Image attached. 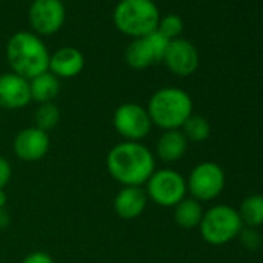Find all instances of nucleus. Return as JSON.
Returning a JSON list of instances; mask_svg holds the SVG:
<instances>
[{
	"label": "nucleus",
	"instance_id": "obj_1",
	"mask_svg": "<svg viewBox=\"0 0 263 263\" xmlns=\"http://www.w3.org/2000/svg\"><path fill=\"white\" fill-rule=\"evenodd\" d=\"M105 166L119 184L141 187L155 172V157L140 141H122L108 151Z\"/></svg>",
	"mask_w": 263,
	"mask_h": 263
},
{
	"label": "nucleus",
	"instance_id": "obj_4",
	"mask_svg": "<svg viewBox=\"0 0 263 263\" xmlns=\"http://www.w3.org/2000/svg\"><path fill=\"white\" fill-rule=\"evenodd\" d=\"M160 19V10L154 0H119L113 10L115 27L132 39L157 31Z\"/></svg>",
	"mask_w": 263,
	"mask_h": 263
},
{
	"label": "nucleus",
	"instance_id": "obj_13",
	"mask_svg": "<svg viewBox=\"0 0 263 263\" xmlns=\"http://www.w3.org/2000/svg\"><path fill=\"white\" fill-rule=\"evenodd\" d=\"M31 102L30 81L10 71L0 74V108L19 110Z\"/></svg>",
	"mask_w": 263,
	"mask_h": 263
},
{
	"label": "nucleus",
	"instance_id": "obj_20",
	"mask_svg": "<svg viewBox=\"0 0 263 263\" xmlns=\"http://www.w3.org/2000/svg\"><path fill=\"white\" fill-rule=\"evenodd\" d=\"M183 132L187 143H204L211 137V124L206 118L200 115H191L183 127L180 128Z\"/></svg>",
	"mask_w": 263,
	"mask_h": 263
},
{
	"label": "nucleus",
	"instance_id": "obj_28",
	"mask_svg": "<svg viewBox=\"0 0 263 263\" xmlns=\"http://www.w3.org/2000/svg\"><path fill=\"white\" fill-rule=\"evenodd\" d=\"M0 122H2V115H0Z\"/></svg>",
	"mask_w": 263,
	"mask_h": 263
},
{
	"label": "nucleus",
	"instance_id": "obj_2",
	"mask_svg": "<svg viewBox=\"0 0 263 263\" xmlns=\"http://www.w3.org/2000/svg\"><path fill=\"white\" fill-rule=\"evenodd\" d=\"M7 59L13 73L30 81L48 71L50 51L41 36L30 31H17L7 44Z\"/></svg>",
	"mask_w": 263,
	"mask_h": 263
},
{
	"label": "nucleus",
	"instance_id": "obj_10",
	"mask_svg": "<svg viewBox=\"0 0 263 263\" xmlns=\"http://www.w3.org/2000/svg\"><path fill=\"white\" fill-rule=\"evenodd\" d=\"M65 7L61 0H33L28 19L37 36H53L65 24Z\"/></svg>",
	"mask_w": 263,
	"mask_h": 263
},
{
	"label": "nucleus",
	"instance_id": "obj_14",
	"mask_svg": "<svg viewBox=\"0 0 263 263\" xmlns=\"http://www.w3.org/2000/svg\"><path fill=\"white\" fill-rule=\"evenodd\" d=\"M147 194L140 186H122L113 200V209L124 220L138 218L147 208Z\"/></svg>",
	"mask_w": 263,
	"mask_h": 263
},
{
	"label": "nucleus",
	"instance_id": "obj_19",
	"mask_svg": "<svg viewBox=\"0 0 263 263\" xmlns=\"http://www.w3.org/2000/svg\"><path fill=\"white\" fill-rule=\"evenodd\" d=\"M243 224L248 228H258L263 224V195L252 194L248 195L238 209Z\"/></svg>",
	"mask_w": 263,
	"mask_h": 263
},
{
	"label": "nucleus",
	"instance_id": "obj_7",
	"mask_svg": "<svg viewBox=\"0 0 263 263\" xmlns=\"http://www.w3.org/2000/svg\"><path fill=\"white\" fill-rule=\"evenodd\" d=\"M226 184L223 169L214 161L198 163L186 180L187 192L197 201H211L217 198Z\"/></svg>",
	"mask_w": 263,
	"mask_h": 263
},
{
	"label": "nucleus",
	"instance_id": "obj_9",
	"mask_svg": "<svg viewBox=\"0 0 263 263\" xmlns=\"http://www.w3.org/2000/svg\"><path fill=\"white\" fill-rule=\"evenodd\" d=\"M169 42L171 41L160 31H154L144 37L132 39L124 53L127 65L134 70H146L154 64L163 62Z\"/></svg>",
	"mask_w": 263,
	"mask_h": 263
},
{
	"label": "nucleus",
	"instance_id": "obj_27",
	"mask_svg": "<svg viewBox=\"0 0 263 263\" xmlns=\"http://www.w3.org/2000/svg\"><path fill=\"white\" fill-rule=\"evenodd\" d=\"M7 203H8L7 192L5 189H0V208H7Z\"/></svg>",
	"mask_w": 263,
	"mask_h": 263
},
{
	"label": "nucleus",
	"instance_id": "obj_22",
	"mask_svg": "<svg viewBox=\"0 0 263 263\" xmlns=\"http://www.w3.org/2000/svg\"><path fill=\"white\" fill-rule=\"evenodd\" d=\"M183 28H184V25H183V21H181L180 16H177V14H167V16H164V17L160 19L157 31H160L169 41H174V39H178L180 37Z\"/></svg>",
	"mask_w": 263,
	"mask_h": 263
},
{
	"label": "nucleus",
	"instance_id": "obj_24",
	"mask_svg": "<svg viewBox=\"0 0 263 263\" xmlns=\"http://www.w3.org/2000/svg\"><path fill=\"white\" fill-rule=\"evenodd\" d=\"M11 175H13V169L10 161L0 155V189H5V186L11 180Z\"/></svg>",
	"mask_w": 263,
	"mask_h": 263
},
{
	"label": "nucleus",
	"instance_id": "obj_16",
	"mask_svg": "<svg viewBox=\"0 0 263 263\" xmlns=\"http://www.w3.org/2000/svg\"><path fill=\"white\" fill-rule=\"evenodd\" d=\"M187 144L181 130H166L157 141V155L164 163H175L184 157Z\"/></svg>",
	"mask_w": 263,
	"mask_h": 263
},
{
	"label": "nucleus",
	"instance_id": "obj_6",
	"mask_svg": "<svg viewBox=\"0 0 263 263\" xmlns=\"http://www.w3.org/2000/svg\"><path fill=\"white\" fill-rule=\"evenodd\" d=\"M146 194L151 201L163 208H174L186 198L187 186L184 177L175 169H155L146 183Z\"/></svg>",
	"mask_w": 263,
	"mask_h": 263
},
{
	"label": "nucleus",
	"instance_id": "obj_12",
	"mask_svg": "<svg viewBox=\"0 0 263 263\" xmlns=\"http://www.w3.org/2000/svg\"><path fill=\"white\" fill-rule=\"evenodd\" d=\"M50 137L47 132L36 125L22 128L13 141V151L16 157L25 163H34L42 160L50 151Z\"/></svg>",
	"mask_w": 263,
	"mask_h": 263
},
{
	"label": "nucleus",
	"instance_id": "obj_29",
	"mask_svg": "<svg viewBox=\"0 0 263 263\" xmlns=\"http://www.w3.org/2000/svg\"><path fill=\"white\" fill-rule=\"evenodd\" d=\"M61 2H65V0H61Z\"/></svg>",
	"mask_w": 263,
	"mask_h": 263
},
{
	"label": "nucleus",
	"instance_id": "obj_25",
	"mask_svg": "<svg viewBox=\"0 0 263 263\" xmlns=\"http://www.w3.org/2000/svg\"><path fill=\"white\" fill-rule=\"evenodd\" d=\"M22 263H54L53 257L44 251H34V252H30L24 260Z\"/></svg>",
	"mask_w": 263,
	"mask_h": 263
},
{
	"label": "nucleus",
	"instance_id": "obj_18",
	"mask_svg": "<svg viewBox=\"0 0 263 263\" xmlns=\"http://www.w3.org/2000/svg\"><path fill=\"white\" fill-rule=\"evenodd\" d=\"M203 206L192 197L183 198L177 206H174V218L177 224L183 229H194L200 226L203 218Z\"/></svg>",
	"mask_w": 263,
	"mask_h": 263
},
{
	"label": "nucleus",
	"instance_id": "obj_3",
	"mask_svg": "<svg viewBox=\"0 0 263 263\" xmlns=\"http://www.w3.org/2000/svg\"><path fill=\"white\" fill-rule=\"evenodd\" d=\"M146 108L154 125L164 132L180 130L194 113V102L187 91L178 87H163L151 96Z\"/></svg>",
	"mask_w": 263,
	"mask_h": 263
},
{
	"label": "nucleus",
	"instance_id": "obj_21",
	"mask_svg": "<svg viewBox=\"0 0 263 263\" xmlns=\"http://www.w3.org/2000/svg\"><path fill=\"white\" fill-rule=\"evenodd\" d=\"M61 121V111L54 102L39 104V107L34 111V125L44 132H48L56 128V125Z\"/></svg>",
	"mask_w": 263,
	"mask_h": 263
},
{
	"label": "nucleus",
	"instance_id": "obj_5",
	"mask_svg": "<svg viewBox=\"0 0 263 263\" xmlns=\"http://www.w3.org/2000/svg\"><path fill=\"white\" fill-rule=\"evenodd\" d=\"M198 229L206 243L221 246L240 235L243 221L237 209L228 204H215L204 211Z\"/></svg>",
	"mask_w": 263,
	"mask_h": 263
},
{
	"label": "nucleus",
	"instance_id": "obj_11",
	"mask_svg": "<svg viewBox=\"0 0 263 263\" xmlns=\"http://www.w3.org/2000/svg\"><path fill=\"white\" fill-rule=\"evenodd\" d=\"M163 62L175 76L187 78L197 71L200 65V56L192 42L178 37L169 42Z\"/></svg>",
	"mask_w": 263,
	"mask_h": 263
},
{
	"label": "nucleus",
	"instance_id": "obj_26",
	"mask_svg": "<svg viewBox=\"0 0 263 263\" xmlns=\"http://www.w3.org/2000/svg\"><path fill=\"white\" fill-rule=\"evenodd\" d=\"M11 223V215L7 211V208H0V229L8 228V224Z\"/></svg>",
	"mask_w": 263,
	"mask_h": 263
},
{
	"label": "nucleus",
	"instance_id": "obj_23",
	"mask_svg": "<svg viewBox=\"0 0 263 263\" xmlns=\"http://www.w3.org/2000/svg\"><path fill=\"white\" fill-rule=\"evenodd\" d=\"M238 237H240V240H241L243 246H246V248H248V249H251V251L257 249V248L260 246V243H261L260 234L255 231V228H248V226H246V228H243Z\"/></svg>",
	"mask_w": 263,
	"mask_h": 263
},
{
	"label": "nucleus",
	"instance_id": "obj_17",
	"mask_svg": "<svg viewBox=\"0 0 263 263\" xmlns=\"http://www.w3.org/2000/svg\"><path fill=\"white\" fill-rule=\"evenodd\" d=\"M59 90H61L59 78H56L50 71H45V73L30 79L31 101H34L37 104L53 102L54 98L59 95Z\"/></svg>",
	"mask_w": 263,
	"mask_h": 263
},
{
	"label": "nucleus",
	"instance_id": "obj_8",
	"mask_svg": "<svg viewBox=\"0 0 263 263\" xmlns=\"http://www.w3.org/2000/svg\"><path fill=\"white\" fill-rule=\"evenodd\" d=\"M147 108L137 102H124L113 113V127L124 141L144 140L152 130Z\"/></svg>",
	"mask_w": 263,
	"mask_h": 263
},
{
	"label": "nucleus",
	"instance_id": "obj_15",
	"mask_svg": "<svg viewBox=\"0 0 263 263\" xmlns=\"http://www.w3.org/2000/svg\"><path fill=\"white\" fill-rule=\"evenodd\" d=\"M85 65L84 54L74 47H62L50 54L48 71L59 79H71L78 76Z\"/></svg>",
	"mask_w": 263,
	"mask_h": 263
}]
</instances>
